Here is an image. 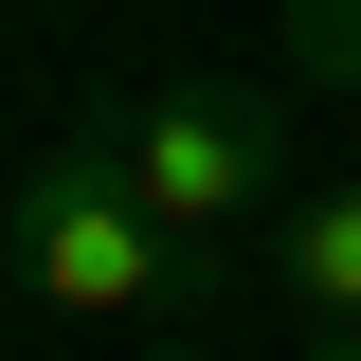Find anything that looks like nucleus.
Masks as SVG:
<instances>
[{
	"label": "nucleus",
	"mask_w": 361,
	"mask_h": 361,
	"mask_svg": "<svg viewBox=\"0 0 361 361\" xmlns=\"http://www.w3.org/2000/svg\"><path fill=\"white\" fill-rule=\"evenodd\" d=\"M109 163H127V199L180 253H217V235H253L271 199H289V109L235 90V73H180V90H145L127 127H109Z\"/></svg>",
	"instance_id": "nucleus-2"
},
{
	"label": "nucleus",
	"mask_w": 361,
	"mask_h": 361,
	"mask_svg": "<svg viewBox=\"0 0 361 361\" xmlns=\"http://www.w3.org/2000/svg\"><path fill=\"white\" fill-rule=\"evenodd\" d=\"M307 361H361V325H343V343H307Z\"/></svg>",
	"instance_id": "nucleus-6"
},
{
	"label": "nucleus",
	"mask_w": 361,
	"mask_h": 361,
	"mask_svg": "<svg viewBox=\"0 0 361 361\" xmlns=\"http://www.w3.org/2000/svg\"><path fill=\"white\" fill-rule=\"evenodd\" d=\"M271 289L307 307V343H343V325H361V163L307 180V199L271 217Z\"/></svg>",
	"instance_id": "nucleus-3"
},
{
	"label": "nucleus",
	"mask_w": 361,
	"mask_h": 361,
	"mask_svg": "<svg viewBox=\"0 0 361 361\" xmlns=\"http://www.w3.org/2000/svg\"><path fill=\"white\" fill-rule=\"evenodd\" d=\"M343 127H361V109H343Z\"/></svg>",
	"instance_id": "nucleus-7"
},
{
	"label": "nucleus",
	"mask_w": 361,
	"mask_h": 361,
	"mask_svg": "<svg viewBox=\"0 0 361 361\" xmlns=\"http://www.w3.org/2000/svg\"><path fill=\"white\" fill-rule=\"evenodd\" d=\"M0 253H18V289H37L54 325H145L180 289V235L127 199V163H109V127H73V145H37L18 163V199H0Z\"/></svg>",
	"instance_id": "nucleus-1"
},
{
	"label": "nucleus",
	"mask_w": 361,
	"mask_h": 361,
	"mask_svg": "<svg viewBox=\"0 0 361 361\" xmlns=\"http://www.w3.org/2000/svg\"><path fill=\"white\" fill-rule=\"evenodd\" d=\"M127 361H199V343H127Z\"/></svg>",
	"instance_id": "nucleus-5"
},
{
	"label": "nucleus",
	"mask_w": 361,
	"mask_h": 361,
	"mask_svg": "<svg viewBox=\"0 0 361 361\" xmlns=\"http://www.w3.org/2000/svg\"><path fill=\"white\" fill-rule=\"evenodd\" d=\"M271 54H289V90H343L361 109V0H271Z\"/></svg>",
	"instance_id": "nucleus-4"
}]
</instances>
